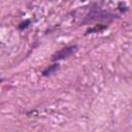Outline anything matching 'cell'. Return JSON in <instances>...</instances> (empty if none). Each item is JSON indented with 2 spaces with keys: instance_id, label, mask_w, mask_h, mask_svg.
<instances>
[{
  "instance_id": "obj_2",
  "label": "cell",
  "mask_w": 132,
  "mask_h": 132,
  "mask_svg": "<svg viewBox=\"0 0 132 132\" xmlns=\"http://www.w3.org/2000/svg\"><path fill=\"white\" fill-rule=\"evenodd\" d=\"M59 67H60V65H59L58 62H57V63H54V64H52V65H50V66H47V67L42 71V76L46 77V76H50V75L54 74V73L59 69Z\"/></svg>"
},
{
  "instance_id": "obj_1",
  "label": "cell",
  "mask_w": 132,
  "mask_h": 132,
  "mask_svg": "<svg viewBox=\"0 0 132 132\" xmlns=\"http://www.w3.org/2000/svg\"><path fill=\"white\" fill-rule=\"evenodd\" d=\"M76 51H77V45L76 44H71V45L64 46L61 50H59V51L54 53V55L52 56V61L54 63H57L58 61L64 60L66 58H69L74 53H76Z\"/></svg>"
},
{
  "instance_id": "obj_3",
  "label": "cell",
  "mask_w": 132,
  "mask_h": 132,
  "mask_svg": "<svg viewBox=\"0 0 132 132\" xmlns=\"http://www.w3.org/2000/svg\"><path fill=\"white\" fill-rule=\"evenodd\" d=\"M107 27H108V25H101V24H98V25H95V26L92 27V28H89V29L86 31V34L94 33V32H101V31L105 30Z\"/></svg>"
},
{
  "instance_id": "obj_4",
  "label": "cell",
  "mask_w": 132,
  "mask_h": 132,
  "mask_svg": "<svg viewBox=\"0 0 132 132\" xmlns=\"http://www.w3.org/2000/svg\"><path fill=\"white\" fill-rule=\"evenodd\" d=\"M30 23H31V22H30V20H26V21L22 22V23H21V24H20V25L18 26V29L22 31V30L26 29V28H27V27H28V26L30 25Z\"/></svg>"
},
{
  "instance_id": "obj_5",
  "label": "cell",
  "mask_w": 132,
  "mask_h": 132,
  "mask_svg": "<svg viewBox=\"0 0 132 132\" xmlns=\"http://www.w3.org/2000/svg\"><path fill=\"white\" fill-rule=\"evenodd\" d=\"M2 81H3V79H2V78H1V77H0V84H1V82H2Z\"/></svg>"
}]
</instances>
